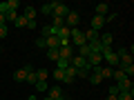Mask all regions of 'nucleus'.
Masks as SVG:
<instances>
[{
    "label": "nucleus",
    "instance_id": "7",
    "mask_svg": "<svg viewBox=\"0 0 134 100\" xmlns=\"http://www.w3.org/2000/svg\"><path fill=\"white\" fill-rule=\"evenodd\" d=\"M69 67H74V69H85L87 60H85V58H81V56H74L72 60H69Z\"/></svg>",
    "mask_w": 134,
    "mask_h": 100
},
{
    "label": "nucleus",
    "instance_id": "16",
    "mask_svg": "<svg viewBox=\"0 0 134 100\" xmlns=\"http://www.w3.org/2000/svg\"><path fill=\"white\" fill-rule=\"evenodd\" d=\"M18 16H20L18 11H11V9H9V11L5 14V22H16V18H18Z\"/></svg>",
    "mask_w": 134,
    "mask_h": 100
},
{
    "label": "nucleus",
    "instance_id": "23",
    "mask_svg": "<svg viewBox=\"0 0 134 100\" xmlns=\"http://www.w3.org/2000/svg\"><path fill=\"white\" fill-rule=\"evenodd\" d=\"M67 67H69V60H63V58H58V60H56V69H63V71H65Z\"/></svg>",
    "mask_w": 134,
    "mask_h": 100
},
{
    "label": "nucleus",
    "instance_id": "12",
    "mask_svg": "<svg viewBox=\"0 0 134 100\" xmlns=\"http://www.w3.org/2000/svg\"><path fill=\"white\" fill-rule=\"evenodd\" d=\"M103 24H105V18H103V16H94V18H92V27H90V29L98 31V29L103 27Z\"/></svg>",
    "mask_w": 134,
    "mask_h": 100
},
{
    "label": "nucleus",
    "instance_id": "29",
    "mask_svg": "<svg viewBox=\"0 0 134 100\" xmlns=\"http://www.w3.org/2000/svg\"><path fill=\"white\" fill-rule=\"evenodd\" d=\"M36 47H38V49H47V42H45V38H38V40H36Z\"/></svg>",
    "mask_w": 134,
    "mask_h": 100
},
{
    "label": "nucleus",
    "instance_id": "3",
    "mask_svg": "<svg viewBox=\"0 0 134 100\" xmlns=\"http://www.w3.org/2000/svg\"><path fill=\"white\" fill-rule=\"evenodd\" d=\"M52 14H54V18H65L69 14V7L63 5V2H52Z\"/></svg>",
    "mask_w": 134,
    "mask_h": 100
},
{
    "label": "nucleus",
    "instance_id": "36",
    "mask_svg": "<svg viewBox=\"0 0 134 100\" xmlns=\"http://www.w3.org/2000/svg\"><path fill=\"white\" fill-rule=\"evenodd\" d=\"M43 100H52V98H43Z\"/></svg>",
    "mask_w": 134,
    "mask_h": 100
},
{
    "label": "nucleus",
    "instance_id": "17",
    "mask_svg": "<svg viewBox=\"0 0 134 100\" xmlns=\"http://www.w3.org/2000/svg\"><path fill=\"white\" fill-rule=\"evenodd\" d=\"M14 24H16V27H20V29H23V27H27V24H29V20H27V18H25V16H23V14H20V16H18V18H16V22H14Z\"/></svg>",
    "mask_w": 134,
    "mask_h": 100
},
{
    "label": "nucleus",
    "instance_id": "5",
    "mask_svg": "<svg viewBox=\"0 0 134 100\" xmlns=\"http://www.w3.org/2000/svg\"><path fill=\"white\" fill-rule=\"evenodd\" d=\"M74 56H76V53H74L72 45H67V47H58V58H63V60H72Z\"/></svg>",
    "mask_w": 134,
    "mask_h": 100
},
{
    "label": "nucleus",
    "instance_id": "33",
    "mask_svg": "<svg viewBox=\"0 0 134 100\" xmlns=\"http://www.w3.org/2000/svg\"><path fill=\"white\" fill-rule=\"evenodd\" d=\"M0 24H7V22H5V16H2V14H0Z\"/></svg>",
    "mask_w": 134,
    "mask_h": 100
},
{
    "label": "nucleus",
    "instance_id": "14",
    "mask_svg": "<svg viewBox=\"0 0 134 100\" xmlns=\"http://www.w3.org/2000/svg\"><path fill=\"white\" fill-rule=\"evenodd\" d=\"M36 14H38V11H36V7H25V14H23V16L31 22V20H36Z\"/></svg>",
    "mask_w": 134,
    "mask_h": 100
},
{
    "label": "nucleus",
    "instance_id": "32",
    "mask_svg": "<svg viewBox=\"0 0 134 100\" xmlns=\"http://www.w3.org/2000/svg\"><path fill=\"white\" fill-rule=\"evenodd\" d=\"M110 96H119V87H116V85L110 87Z\"/></svg>",
    "mask_w": 134,
    "mask_h": 100
},
{
    "label": "nucleus",
    "instance_id": "28",
    "mask_svg": "<svg viewBox=\"0 0 134 100\" xmlns=\"http://www.w3.org/2000/svg\"><path fill=\"white\" fill-rule=\"evenodd\" d=\"M90 71H92V67L87 65L85 69H78V76H81V78H87V76H90Z\"/></svg>",
    "mask_w": 134,
    "mask_h": 100
},
{
    "label": "nucleus",
    "instance_id": "19",
    "mask_svg": "<svg viewBox=\"0 0 134 100\" xmlns=\"http://www.w3.org/2000/svg\"><path fill=\"white\" fill-rule=\"evenodd\" d=\"M34 87H36V89H38L40 93H45V91L49 89V87H47V80H38V82H36V85H34Z\"/></svg>",
    "mask_w": 134,
    "mask_h": 100
},
{
    "label": "nucleus",
    "instance_id": "15",
    "mask_svg": "<svg viewBox=\"0 0 134 100\" xmlns=\"http://www.w3.org/2000/svg\"><path fill=\"white\" fill-rule=\"evenodd\" d=\"M14 80H16V82H25V80H27V73H25V69L14 71Z\"/></svg>",
    "mask_w": 134,
    "mask_h": 100
},
{
    "label": "nucleus",
    "instance_id": "26",
    "mask_svg": "<svg viewBox=\"0 0 134 100\" xmlns=\"http://www.w3.org/2000/svg\"><path fill=\"white\" fill-rule=\"evenodd\" d=\"M40 14H45V16H49V14H52V2H45V5L40 7Z\"/></svg>",
    "mask_w": 134,
    "mask_h": 100
},
{
    "label": "nucleus",
    "instance_id": "13",
    "mask_svg": "<svg viewBox=\"0 0 134 100\" xmlns=\"http://www.w3.org/2000/svg\"><path fill=\"white\" fill-rule=\"evenodd\" d=\"M47 98H52V100H58V98H63V91H60V87H52V89H47Z\"/></svg>",
    "mask_w": 134,
    "mask_h": 100
},
{
    "label": "nucleus",
    "instance_id": "18",
    "mask_svg": "<svg viewBox=\"0 0 134 100\" xmlns=\"http://www.w3.org/2000/svg\"><path fill=\"white\" fill-rule=\"evenodd\" d=\"M112 73H114L112 67H100V78H112Z\"/></svg>",
    "mask_w": 134,
    "mask_h": 100
},
{
    "label": "nucleus",
    "instance_id": "20",
    "mask_svg": "<svg viewBox=\"0 0 134 100\" xmlns=\"http://www.w3.org/2000/svg\"><path fill=\"white\" fill-rule=\"evenodd\" d=\"M132 93H134V91H119L116 100H132Z\"/></svg>",
    "mask_w": 134,
    "mask_h": 100
},
{
    "label": "nucleus",
    "instance_id": "8",
    "mask_svg": "<svg viewBox=\"0 0 134 100\" xmlns=\"http://www.w3.org/2000/svg\"><path fill=\"white\" fill-rule=\"evenodd\" d=\"M100 62H103V56L100 53H90L87 56V65L90 67H100Z\"/></svg>",
    "mask_w": 134,
    "mask_h": 100
},
{
    "label": "nucleus",
    "instance_id": "30",
    "mask_svg": "<svg viewBox=\"0 0 134 100\" xmlns=\"http://www.w3.org/2000/svg\"><path fill=\"white\" fill-rule=\"evenodd\" d=\"M7 38V24H0V40Z\"/></svg>",
    "mask_w": 134,
    "mask_h": 100
},
{
    "label": "nucleus",
    "instance_id": "21",
    "mask_svg": "<svg viewBox=\"0 0 134 100\" xmlns=\"http://www.w3.org/2000/svg\"><path fill=\"white\" fill-rule=\"evenodd\" d=\"M112 78H114V82H121V80H125L127 76H125L123 71H119V69H114V73H112Z\"/></svg>",
    "mask_w": 134,
    "mask_h": 100
},
{
    "label": "nucleus",
    "instance_id": "9",
    "mask_svg": "<svg viewBox=\"0 0 134 100\" xmlns=\"http://www.w3.org/2000/svg\"><path fill=\"white\" fill-rule=\"evenodd\" d=\"M94 16H103V18L110 16V5H107V2H98V5H96V14H94Z\"/></svg>",
    "mask_w": 134,
    "mask_h": 100
},
{
    "label": "nucleus",
    "instance_id": "11",
    "mask_svg": "<svg viewBox=\"0 0 134 100\" xmlns=\"http://www.w3.org/2000/svg\"><path fill=\"white\" fill-rule=\"evenodd\" d=\"M116 87H119V91H134V85H132V80H130V78L116 82Z\"/></svg>",
    "mask_w": 134,
    "mask_h": 100
},
{
    "label": "nucleus",
    "instance_id": "31",
    "mask_svg": "<svg viewBox=\"0 0 134 100\" xmlns=\"http://www.w3.org/2000/svg\"><path fill=\"white\" fill-rule=\"evenodd\" d=\"M7 11H9V7H7V2H0V14L5 16V14H7Z\"/></svg>",
    "mask_w": 134,
    "mask_h": 100
},
{
    "label": "nucleus",
    "instance_id": "22",
    "mask_svg": "<svg viewBox=\"0 0 134 100\" xmlns=\"http://www.w3.org/2000/svg\"><path fill=\"white\" fill-rule=\"evenodd\" d=\"M47 76H49L47 69H36V78H38V80H47Z\"/></svg>",
    "mask_w": 134,
    "mask_h": 100
},
{
    "label": "nucleus",
    "instance_id": "6",
    "mask_svg": "<svg viewBox=\"0 0 134 100\" xmlns=\"http://www.w3.org/2000/svg\"><path fill=\"white\" fill-rule=\"evenodd\" d=\"M90 82L92 85H100L103 82V78H100V67H92V71H90Z\"/></svg>",
    "mask_w": 134,
    "mask_h": 100
},
{
    "label": "nucleus",
    "instance_id": "34",
    "mask_svg": "<svg viewBox=\"0 0 134 100\" xmlns=\"http://www.w3.org/2000/svg\"><path fill=\"white\" fill-rule=\"evenodd\" d=\"M105 100H116V96H107V98Z\"/></svg>",
    "mask_w": 134,
    "mask_h": 100
},
{
    "label": "nucleus",
    "instance_id": "35",
    "mask_svg": "<svg viewBox=\"0 0 134 100\" xmlns=\"http://www.w3.org/2000/svg\"><path fill=\"white\" fill-rule=\"evenodd\" d=\"M58 100H65V96H63V98H58Z\"/></svg>",
    "mask_w": 134,
    "mask_h": 100
},
{
    "label": "nucleus",
    "instance_id": "37",
    "mask_svg": "<svg viewBox=\"0 0 134 100\" xmlns=\"http://www.w3.org/2000/svg\"><path fill=\"white\" fill-rule=\"evenodd\" d=\"M65 100H74V98H65Z\"/></svg>",
    "mask_w": 134,
    "mask_h": 100
},
{
    "label": "nucleus",
    "instance_id": "2",
    "mask_svg": "<svg viewBox=\"0 0 134 100\" xmlns=\"http://www.w3.org/2000/svg\"><path fill=\"white\" fill-rule=\"evenodd\" d=\"M69 42L72 45H76V47H83L85 45V36H83V31L81 29H69Z\"/></svg>",
    "mask_w": 134,
    "mask_h": 100
},
{
    "label": "nucleus",
    "instance_id": "1",
    "mask_svg": "<svg viewBox=\"0 0 134 100\" xmlns=\"http://www.w3.org/2000/svg\"><path fill=\"white\" fill-rule=\"evenodd\" d=\"M119 71H123L127 78H132L134 76V65H132V56H127V58H123V60H119V67H116Z\"/></svg>",
    "mask_w": 134,
    "mask_h": 100
},
{
    "label": "nucleus",
    "instance_id": "4",
    "mask_svg": "<svg viewBox=\"0 0 134 100\" xmlns=\"http://www.w3.org/2000/svg\"><path fill=\"white\" fill-rule=\"evenodd\" d=\"M78 20H81V16H78L76 11H72V9H69V14L65 16V27H69V29H76Z\"/></svg>",
    "mask_w": 134,
    "mask_h": 100
},
{
    "label": "nucleus",
    "instance_id": "27",
    "mask_svg": "<svg viewBox=\"0 0 134 100\" xmlns=\"http://www.w3.org/2000/svg\"><path fill=\"white\" fill-rule=\"evenodd\" d=\"M47 58L49 60H58V49H47Z\"/></svg>",
    "mask_w": 134,
    "mask_h": 100
},
{
    "label": "nucleus",
    "instance_id": "24",
    "mask_svg": "<svg viewBox=\"0 0 134 100\" xmlns=\"http://www.w3.org/2000/svg\"><path fill=\"white\" fill-rule=\"evenodd\" d=\"M54 78H56L58 82H63L65 80V71H63V69H54Z\"/></svg>",
    "mask_w": 134,
    "mask_h": 100
},
{
    "label": "nucleus",
    "instance_id": "25",
    "mask_svg": "<svg viewBox=\"0 0 134 100\" xmlns=\"http://www.w3.org/2000/svg\"><path fill=\"white\" fill-rule=\"evenodd\" d=\"M7 7H9L11 11H18V7H20V2H18V0H7Z\"/></svg>",
    "mask_w": 134,
    "mask_h": 100
},
{
    "label": "nucleus",
    "instance_id": "10",
    "mask_svg": "<svg viewBox=\"0 0 134 100\" xmlns=\"http://www.w3.org/2000/svg\"><path fill=\"white\" fill-rule=\"evenodd\" d=\"M76 76H78V69L67 67V69H65V80H63V82H74V80H76Z\"/></svg>",
    "mask_w": 134,
    "mask_h": 100
}]
</instances>
